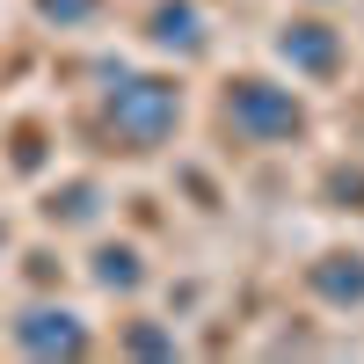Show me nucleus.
Here are the masks:
<instances>
[{"mask_svg": "<svg viewBox=\"0 0 364 364\" xmlns=\"http://www.w3.org/2000/svg\"><path fill=\"white\" fill-rule=\"evenodd\" d=\"M284 51H299L306 66H321V58H328V44H321V37H284Z\"/></svg>", "mask_w": 364, "mask_h": 364, "instance_id": "20e7f679", "label": "nucleus"}, {"mask_svg": "<svg viewBox=\"0 0 364 364\" xmlns=\"http://www.w3.org/2000/svg\"><path fill=\"white\" fill-rule=\"evenodd\" d=\"M161 117H168V95H139V102H124V124H139V132H161Z\"/></svg>", "mask_w": 364, "mask_h": 364, "instance_id": "7ed1b4c3", "label": "nucleus"}, {"mask_svg": "<svg viewBox=\"0 0 364 364\" xmlns=\"http://www.w3.org/2000/svg\"><path fill=\"white\" fill-rule=\"evenodd\" d=\"M240 117H248V124H269V132H291V124H299V109L277 102V95H262V87H248V95H240Z\"/></svg>", "mask_w": 364, "mask_h": 364, "instance_id": "f03ea898", "label": "nucleus"}, {"mask_svg": "<svg viewBox=\"0 0 364 364\" xmlns=\"http://www.w3.org/2000/svg\"><path fill=\"white\" fill-rule=\"evenodd\" d=\"M37 328H22L29 336V350H80V328H66L73 314H29Z\"/></svg>", "mask_w": 364, "mask_h": 364, "instance_id": "f257e3e1", "label": "nucleus"}]
</instances>
